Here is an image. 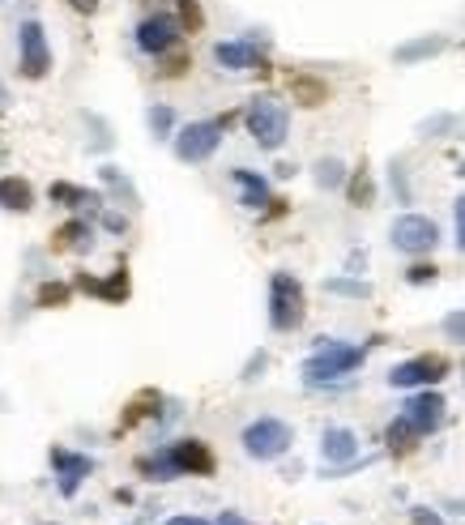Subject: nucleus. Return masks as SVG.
Listing matches in <instances>:
<instances>
[{
	"mask_svg": "<svg viewBox=\"0 0 465 525\" xmlns=\"http://www.w3.org/2000/svg\"><path fill=\"white\" fill-rule=\"evenodd\" d=\"M291 427H286L282 419H256V423H248L244 427V449H248V457H256V461H274V457H282L286 449H291Z\"/></svg>",
	"mask_w": 465,
	"mask_h": 525,
	"instance_id": "5",
	"label": "nucleus"
},
{
	"mask_svg": "<svg viewBox=\"0 0 465 525\" xmlns=\"http://www.w3.org/2000/svg\"><path fill=\"white\" fill-rule=\"evenodd\" d=\"M180 22L171 18V13H154V18H146L137 26V47L141 52H150V56H163V52H171L175 43H180Z\"/></svg>",
	"mask_w": 465,
	"mask_h": 525,
	"instance_id": "10",
	"label": "nucleus"
},
{
	"mask_svg": "<svg viewBox=\"0 0 465 525\" xmlns=\"http://www.w3.org/2000/svg\"><path fill=\"white\" fill-rule=\"evenodd\" d=\"M389 240L397 252H410V257H419V252H431L440 244V227L431 222L427 214H402L393 222V231H389Z\"/></svg>",
	"mask_w": 465,
	"mask_h": 525,
	"instance_id": "6",
	"label": "nucleus"
},
{
	"mask_svg": "<svg viewBox=\"0 0 465 525\" xmlns=\"http://www.w3.org/2000/svg\"><path fill=\"white\" fill-rule=\"evenodd\" d=\"M316 180L325 184V188H338V184L346 180V171H342V163H338V158H320V167H316Z\"/></svg>",
	"mask_w": 465,
	"mask_h": 525,
	"instance_id": "23",
	"label": "nucleus"
},
{
	"mask_svg": "<svg viewBox=\"0 0 465 525\" xmlns=\"http://www.w3.org/2000/svg\"><path fill=\"white\" fill-rule=\"evenodd\" d=\"M303 312H308V299H303L299 278H291V274L269 278V325L278 333H291L303 325Z\"/></svg>",
	"mask_w": 465,
	"mask_h": 525,
	"instance_id": "2",
	"label": "nucleus"
},
{
	"mask_svg": "<svg viewBox=\"0 0 465 525\" xmlns=\"http://www.w3.org/2000/svg\"><path fill=\"white\" fill-rule=\"evenodd\" d=\"M461 372H465V363H461Z\"/></svg>",
	"mask_w": 465,
	"mask_h": 525,
	"instance_id": "38",
	"label": "nucleus"
},
{
	"mask_svg": "<svg viewBox=\"0 0 465 525\" xmlns=\"http://www.w3.org/2000/svg\"><path fill=\"white\" fill-rule=\"evenodd\" d=\"M60 304H69V286H60V282L39 286V308H60Z\"/></svg>",
	"mask_w": 465,
	"mask_h": 525,
	"instance_id": "24",
	"label": "nucleus"
},
{
	"mask_svg": "<svg viewBox=\"0 0 465 525\" xmlns=\"http://www.w3.org/2000/svg\"><path fill=\"white\" fill-rule=\"evenodd\" d=\"M222 141V124L218 120H197L188 124V129H180V137H175V154L184 158V163H205Z\"/></svg>",
	"mask_w": 465,
	"mask_h": 525,
	"instance_id": "8",
	"label": "nucleus"
},
{
	"mask_svg": "<svg viewBox=\"0 0 465 525\" xmlns=\"http://www.w3.org/2000/svg\"><path fill=\"white\" fill-rule=\"evenodd\" d=\"M448 376V359L444 355H419V359H406L397 363V368L389 372V385L393 389H414V385H440V380Z\"/></svg>",
	"mask_w": 465,
	"mask_h": 525,
	"instance_id": "7",
	"label": "nucleus"
},
{
	"mask_svg": "<svg viewBox=\"0 0 465 525\" xmlns=\"http://www.w3.org/2000/svg\"><path fill=\"white\" fill-rule=\"evenodd\" d=\"M52 201H64V205H99V193H86V188H73V184H52Z\"/></svg>",
	"mask_w": 465,
	"mask_h": 525,
	"instance_id": "20",
	"label": "nucleus"
},
{
	"mask_svg": "<svg viewBox=\"0 0 465 525\" xmlns=\"http://www.w3.org/2000/svg\"><path fill=\"white\" fill-rule=\"evenodd\" d=\"M414 525H444L440 513H431V508H414Z\"/></svg>",
	"mask_w": 465,
	"mask_h": 525,
	"instance_id": "31",
	"label": "nucleus"
},
{
	"mask_svg": "<svg viewBox=\"0 0 465 525\" xmlns=\"http://www.w3.org/2000/svg\"><path fill=\"white\" fill-rule=\"evenodd\" d=\"M436 274H440V269H436V265H414V269H410V274H406V278H410L414 286H423V282H436Z\"/></svg>",
	"mask_w": 465,
	"mask_h": 525,
	"instance_id": "30",
	"label": "nucleus"
},
{
	"mask_svg": "<svg viewBox=\"0 0 465 525\" xmlns=\"http://www.w3.org/2000/svg\"><path fill=\"white\" fill-rule=\"evenodd\" d=\"M0 205L26 214L30 205H35V188H30L26 180H18V175H5V180H0Z\"/></svg>",
	"mask_w": 465,
	"mask_h": 525,
	"instance_id": "15",
	"label": "nucleus"
},
{
	"mask_svg": "<svg viewBox=\"0 0 465 525\" xmlns=\"http://www.w3.org/2000/svg\"><path fill=\"white\" fill-rule=\"evenodd\" d=\"M158 402H163V397H158L154 389H146V393H137L133 402H128V410H124V419H120V427H124V432H128V427H133V423H141V419H150Z\"/></svg>",
	"mask_w": 465,
	"mask_h": 525,
	"instance_id": "19",
	"label": "nucleus"
},
{
	"mask_svg": "<svg viewBox=\"0 0 465 525\" xmlns=\"http://www.w3.org/2000/svg\"><path fill=\"white\" fill-rule=\"evenodd\" d=\"M82 291H90V295H99V299H128V274L124 269H116L107 282H94V278H82Z\"/></svg>",
	"mask_w": 465,
	"mask_h": 525,
	"instance_id": "18",
	"label": "nucleus"
},
{
	"mask_svg": "<svg viewBox=\"0 0 465 525\" xmlns=\"http://www.w3.org/2000/svg\"><path fill=\"white\" fill-rule=\"evenodd\" d=\"M235 184L244 188V205H248V210H256V205H269V184L256 171L235 167Z\"/></svg>",
	"mask_w": 465,
	"mask_h": 525,
	"instance_id": "17",
	"label": "nucleus"
},
{
	"mask_svg": "<svg viewBox=\"0 0 465 525\" xmlns=\"http://www.w3.org/2000/svg\"><path fill=\"white\" fill-rule=\"evenodd\" d=\"M248 133L256 137L261 150H278L286 133H291V116H286V107L278 99H256L248 107Z\"/></svg>",
	"mask_w": 465,
	"mask_h": 525,
	"instance_id": "4",
	"label": "nucleus"
},
{
	"mask_svg": "<svg viewBox=\"0 0 465 525\" xmlns=\"http://www.w3.org/2000/svg\"><path fill=\"white\" fill-rule=\"evenodd\" d=\"M218 525H252V521H244L239 513H222V517H218Z\"/></svg>",
	"mask_w": 465,
	"mask_h": 525,
	"instance_id": "34",
	"label": "nucleus"
},
{
	"mask_svg": "<svg viewBox=\"0 0 465 525\" xmlns=\"http://www.w3.org/2000/svg\"><path fill=\"white\" fill-rule=\"evenodd\" d=\"M457 244H461V252H465V197L457 201Z\"/></svg>",
	"mask_w": 465,
	"mask_h": 525,
	"instance_id": "32",
	"label": "nucleus"
},
{
	"mask_svg": "<svg viewBox=\"0 0 465 525\" xmlns=\"http://www.w3.org/2000/svg\"><path fill=\"white\" fill-rule=\"evenodd\" d=\"M440 423H444V397H440V393H419V397H410L406 410H402V419L389 427V449H397V453L414 449L410 440H423L427 432H436Z\"/></svg>",
	"mask_w": 465,
	"mask_h": 525,
	"instance_id": "1",
	"label": "nucleus"
},
{
	"mask_svg": "<svg viewBox=\"0 0 465 525\" xmlns=\"http://www.w3.org/2000/svg\"><path fill=\"white\" fill-rule=\"evenodd\" d=\"M363 363V350L359 346H346V342H325L316 355L303 363V380L308 385H325V380H338L350 376Z\"/></svg>",
	"mask_w": 465,
	"mask_h": 525,
	"instance_id": "3",
	"label": "nucleus"
},
{
	"mask_svg": "<svg viewBox=\"0 0 465 525\" xmlns=\"http://www.w3.org/2000/svg\"><path fill=\"white\" fill-rule=\"evenodd\" d=\"M350 201H355V205H372V180H367V171H359L355 180H350Z\"/></svg>",
	"mask_w": 465,
	"mask_h": 525,
	"instance_id": "26",
	"label": "nucleus"
},
{
	"mask_svg": "<svg viewBox=\"0 0 465 525\" xmlns=\"http://www.w3.org/2000/svg\"><path fill=\"white\" fill-rule=\"evenodd\" d=\"M320 457H325L329 466H350V461L359 457V436L350 432V427H329V432L320 436Z\"/></svg>",
	"mask_w": 465,
	"mask_h": 525,
	"instance_id": "13",
	"label": "nucleus"
},
{
	"mask_svg": "<svg viewBox=\"0 0 465 525\" xmlns=\"http://www.w3.org/2000/svg\"><path fill=\"white\" fill-rule=\"evenodd\" d=\"M150 124H154V133H158V137H167V133H171V124H175L171 107H154V111H150Z\"/></svg>",
	"mask_w": 465,
	"mask_h": 525,
	"instance_id": "28",
	"label": "nucleus"
},
{
	"mask_svg": "<svg viewBox=\"0 0 465 525\" xmlns=\"http://www.w3.org/2000/svg\"><path fill=\"white\" fill-rule=\"evenodd\" d=\"M64 5L77 9V13H94V9H99V0H64Z\"/></svg>",
	"mask_w": 465,
	"mask_h": 525,
	"instance_id": "33",
	"label": "nucleus"
},
{
	"mask_svg": "<svg viewBox=\"0 0 465 525\" xmlns=\"http://www.w3.org/2000/svg\"><path fill=\"white\" fill-rule=\"evenodd\" d=\"M86 235H90V231H86V222H69V227H60V231H56L52 248H56V252H69L73 244L82 248V244H86Z\"/></svg>",
	"mask_w": 465,
	"mask_h": 525,
	"instance_id": "21",
	"label": "nucleus"
},
{
	"mask_svg": "<svg viewBox=\"0 0 465 525\" xmlns=\"http://www.w3.org/2000/svg\"><path fill=\"white\" fill-rule=\"evenodd\" d=\"M163 525H210V521H201V517H171V521H163Z\"/></svg>",
	"mask_w": 465,
	"mask_h": 525,
	"instance_id": "35",
	"label": "nucleus"
},
{
	"mask_svg": "<svg viewBox=\"0 0 465 525\" xmlns=\"http://www.w3.org/2000/svg\"><path fill=\"white\" fill-rule=\"evenodd\" d=\"M461 175H465V163H461Z\"/></svg>",
	"mask_w": 465,
	"mask_h": 525,
	"instance_id": "37",
	"label": "nucleus"
},
{
	"mask_svg": "<svg viewBox=\"0 0 465 525\" xmlns=\"http://www.w3.org/2000/svg\"><path fill=\"white\" fill-rule=\"evenodd\" d=\"M444 333L453 342H465V312H453V316H444Z\"/></svg>",
	"mask_w": 465,
	"mask_h": 525,
	"instance_id": "29",
	"label": "nucleus"
},
{
	"mask_svg": "<svg viewBox=\"0 0 465 525\" xmlns=\"http://www.w3.org/2000/svg\"><path fill=\"white\" fill-rule=\"evenodd\" d=\"M291 94H295V103H303V107H320L329 99V86L320 82V77H312V73H299V77H291Z\"/></svg>",
	"mask_w": 465,
	"mask_h": 525,
	"instance_id": "16",
	"label": "nucleus"
},
{
	"mask_svg": "<svg viewBox=\"0 0 465 525\" xmlns=\"http://www.w3.org/2000/svg\"><path fill=\"white\" fill-rule=\"evenodd\" d=\"M214 60L222 69H235V73H244V69H256V73H269L265 65V56L256 52L252 43H218L214 47Z\"/></svg>",
	"mask_w": 465,
	"mask_h": 525,
	"instance_id": "14",
	"label": "nucleus"
},
{
	"mask_svg": "<svg viewBox=\"0 0 465 525\" xmlns=\"http://www.w3.org/2000/svg\"><path fill=\"white\" fill-rule=\"evenodd\" d=\"M175 9H180V18H175V22H180V30L197 35V30H201V5H197V0H175Z\"/></svg>",
	"mask_w": 465,
	"mask_h": 525,
	"instance_id": "22",
	"label": "nucleus"
},
{
	"mask_svg": "<svg viewBox=\"0 0 465 525\" xmlns=\"http://www.w3.org/2000/svg\"><path fill=\"white\" fill-rule=\"evenodd\" d=\"M0 103H9V94H5V90H0Z\"/></svg>",
	"mask_w": 465,
	"mask_h": 525,
	"instance_id": "36",
	"label": "nucleus"
},
{
	"mask_svg": "<svg viewBox=\"0 0 465 525\" xmlns=\"http://www.w3.org/2000/svg\"><path fill=\"white\" fill-rule=\"evenodd\" d=\"M329 291H333V295H355V299H367V295H372V286H367V282H346V278H333V282H329Z\"/></svg>",
	"mask_w": 465,
	"mask_h": 525,
	"instance_id": "25",
	"label": "nucleus"
},
{
	"mask_svg": "<svg viewBox=\"0 0 465 525\" xmlns=\"http://www.w3.org/2000/svg\"><path fill=\"white\" fill-rule=\"evenodd\" d=\"M440 47H444V39H427V43H410V47H402L397 56H402V60H414V56H431V52H440Z\"/></svg>",
	"mask_w": 465,
	"mask_h": 525,
	"instance_id": "27",
	"label": "nucleus"
},
{
	"mask_svg": "<svg viewBox=\"0 0 465 525\" xmlns=\"http://www.w3.org/2000/svg\"><path fill=\"white\" fill-rule=\"evenodd\" d=\"M52 466L60 470V496H77L82 479L94 470V461L86 453H69V449H52Z\"/></svg>",
	"mask_w": 465,
	"mask_h": 525,
	"instance_id": "12",
	"label": "nucleus"
},
{
	"mask_svg": "<svg viewBox=\"0 0 465 525\" xmlns=\"http://www.w3.org/2000/svg\"><path fill=\"white\" fill-rule=\"evenodd\" d=\"M167 461L175 466V474H214V453L205 440H175L167 449Z\"/></svg>",
	"mask_w": 465,
	"mask_h": 525,
	"instance_id": "11",
	"label": "nucleus"
},
{
	"mask_svg": "<svg viewBox=\"0 0 465 525\" xmlns=\"http://www.w3.org/2000/svg\"><path fill=\"white\" fill-rule=\"evenodd\" d=\"M18 43H22V77H30V82L47 77V69H52V47H47L43 26L39 22H22Z\"/></svg>",
	"mask_w": 465,
	"mask_h": 525,
	"instance_id": "9",
	"label": "nucleus"
}]
</instances>
